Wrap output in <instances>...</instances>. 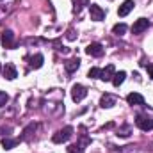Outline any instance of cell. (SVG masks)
<instances>
[{
  "label": "cell",
  "mask_w": 153,
  "mask_h": 153,
  "mask_svg": "<svg viewBox=\"0 0 153 153\" xmlns=\"http://www.w3.org/2000/svg\"><path fill=\"white\" fill-rule=\"evenodd\" d=\"M71 135H73V128H71V126H64V128H61L59 132H55V134H53L52 141H53L55 144H62V143L70 141V137H71Z\"/></svg>",
  "instance_id": "6da1fadb"
},
{
  "label": "cell",
  "mask_w": 153,
  "mask_h": 153,
  "mask_svg": "<svg viewBox=\"0 0 153 153\" xmlns=\"http://www.w3.org/2000/svg\"><path fill=\"white\" fill-rule=\"evenodd\" d=\"M87 96V89L82 85V84H75L73 87H71V98H73V102H82L84 98Z\"/></svg>",
  "instance_id": "7a4b0ae2"
},
{
  "label": "cell",
  "mask_w": 153,
  "mask_h": 153,
  "mask_svg": "<svg viewBox=\"0 0 153 153\" xmlns=\"http://www.w3.org/2000/svg\"><path fill=\"white\" fill-rule=\"evenodd\" d=\"M135 125H137L141 130H144V132L153 130V119H152V117H148V116L139 114L137 117H135Z\"/></svg>",
  "instance_id": "3957f363"
},
{
  "label": "cell",
  "mask_w": 153,
  "mask_h": 153,
  "mask_svg": "<svg viewBox=\"0 0 153 153\" xmlns=\"http://www.w3.org/2000/svg\"><path fill=\"white\" fill-rule=\"evenodd\" d=\"M89 14H91V20H94V22H102L105 18V11L98 4H91L89 5Z\"/></svg>",
  "instance_id": "277c9868"
},
{
  "label": "cell",
  "mask_w": 153,
  "mask_h": 153,
  "mask_svg": "<svg viewBox=\"0 0 153 153\" xmlns=\"http://www.w3.org/2000/svg\"><path fill=\"white\" fill-rule=\"evenodd\" d=\"M148 27H150V20L139 18V20H135V23L132 25V32H134V34H143L144 30H148Z\"/></svg>",
  "instance_id": "5b68a950"
},
{
  "label": "cell",
  "mask_w": 153,
  "mask_h": 153,
  "mask_svg": "<svg viewBox=\"0 0 153 153\" xmlns=\"http://www.w3.org/2000/svg\"><path fill=\"white\" fill-rule=\"evenodd\" d=\"M85 53H87V55H93V57H102V55H103V46H102V43H91V45H87Z\"/></svg>",
  "instance_id": "8992f818"
},
{
  "label": "cell",
  "mask_w": 153,
  "mask_h": 153,
  "mask_svg": "<svg viewBox=\"0 0 153 153\" xmlns=\"http://www.w3.org/2000/svg\"><path fill=\"white\" fill-rule=\"evenodd\" d=\"M2 46L4 48H13L14 46V32L13 30H4L2 32Z\"/></svg>",
  "instance_id": "52a82bcc"
},
{
  "label": "cell",
  "mask_w": 153,
  "mask_h": 153,
  "mask_svg": "<svg viewBox=\"0 0 153 153\" xmlns=\"http://www.w3.org/2000/svg\"><path fill=\"white\" fill-rule=\"evenodd\" d=\"M2 73H4V76H5L7 80H14V78L18 76V71H16V66H14L13 62H7V64L4 66Z\"/></svg>",
  "instance_id": "ba28073f"
},
{
  "label": "cell",
  "mask_w": 153,
  "mask_h": 153,
  "mask_svg": "<svg viewBox=\"0 0 153 153\" xmlns=\"http://www.w3.org/2000/svg\"><path fill=\"white\" fill-rule=\"evenodd\" d=\"M114 105H116V96H112V94L105 93V94L100 98V107H102V109H111V107H114Z\"/></svg>",
  "instance_id": "9c48e42d"
},
{
  "label": "cell",
  "mask_w": 153,
  "mask_h": 153,
  "mask_svg": "<svg viewBox=\"0 0 153 153\" xmlns=\"http://www.w3.org/2000/svg\"><path fill=\"white\" fill-rule=\"evenodd\" d=\"M114 73H116L114 64H109V66H105V68L102 70V73H100V78H102L103 82H109V80H112Z\"/></svg>",
  "instance_id": "30bf717a"
},
{
  "label": "cell",
  "mask_w": 153,
  "mask_h": 153,
  "mask_svg": "<svg viewBox=\"0 0 153 153\" xmlns=\"http://www.w3.org/2000/svg\"><path fill=\"white\" fill-rule=\"evenodd\" d=\"M134 5H135V4H134V0H125V2L119 5V9H117V14H119L121 18H123V16H126V14H128V13L134 9Z\"/></svg>",
  "instance_id": "8fae6325"
},
{
  "label": "cell",
  "mask_w": 153,
  "mask_h": 153,
  "mask_svg": "<svg viewBox=\"0 0 153 153\" xmlns=\"http://www.w3.org/2000/svg\"><path fill=\"white\" fill-rule=\"evenodd\" d=\"M126 102H128L130 105H144V98H143L139 93H130V94L126 96Z\"/></svg>",
  "instance_id": "7c38bea8"
},
{
  "label": "cell",
  "mask_w": 153,
  "mask_h": 153,
  "mask_svg": "<svg viewBox=\"0 0 153 153\" xmlns=\"http://www.w3.org/2000/svg\"><path fill=\"white\" fill-rule=\"evenodd\" d=\"M64 68H66L68 73H75L76 70L80 68V59H70V61H66L64 62Z\"/></svg>",
  "instance_id": "4fadbf2b"
},
{
  "label": "cell",
  "mask_w": 153,
  "mask_h": 153,
  "mask_svg": "<svg viewBox=\"0 0 153 153\" xmlns=\"http://www.w3.org/2000/svg\"><path fill=\"white\" fill-rule=\"evenodd\" d=\"M43 61H45V57H43L41 53H36V55H32V57H30V68H34V70H39V68L43 66Z\"/></svg>",
  "instance_id": "5bb4252c"
},
{
  "label": "cell",
  "mask_w": 153,
  "mask_h": 153,
  "mask_svg": "<svg viewBox=\"0 0 153 153\" xmlns=\"http://www.w3.org/2000/svg\"><path fill=\"white\" fill-rule=\"evenodd\" d=\"M125 78H126V73H125V71H116L114 76H112V84H114L116 87H119V85L125 82Z\"/></svg>",
  "instance_id": "9a60e30c"
},
{
  "label": "cell",
  "mask_w": 153,
  "mask_h": 153,
  "mask_svg": "<svg viewBox=\"0 0 153 153\" xmlns=\"http://www.w3.org/2000/svg\"><path fill=\"white\" fill-rule=\"evenodd\" d=\"M32 132H36V123H30L25 130H23V135H22V139L23 141H30V137H32Z\"/></svg>",
  "instance_id": "2e32d148"
},
{
  "label": "cell",
  "mask_w": 153,
  "mask_h": 153,
  "mask_svg": "<svg viewBox=\"0 0 153 153\" xmlns=\"http://www.w3.org/2000/svg\"><path fill=\"white\" fill-rule=\"evenodd\" d=\"M85 5H89V0H73V13H80Z\"/></svg>",
  "instance_id": "e0dca14e"
},
{
  "label": "cell",
  "mask_w": 153,
  "mask_h": 153,
  "mask_svg": "<svg viewBox=\"0 0 153 153\" xmlns=\"http://www.w3.org/2000/svg\"><path fill=\"white\" fill-rule=\"evenodd\" d=\"M16 144H18L16 139H9V137H4V139H2V146H4L5 150H13Z\"/></svg>",
  "instance_id": "ac0fdd59"
},
{
  "label": "cell",
  "mask_w": 153,
  "mask_h": 153,
  "mask_svg": "<svg viewBox=\"0 0 153 153\" xmlns=\"http://www.w3.org/2000/svg\"><path fill=\"white\" fill-rule=\"evenodd\" d=\"M112 32H114L116 36H123L126 32V25L125 23H116L114 27H112Z\"/></svg>",
  "instance_id": "d6986e66"
},
{
  "label": "cell",
  "mask_w": 153,
  "mask_h": 153,
  "mask_svg": "<svg viewBox=\"0 0 153 153\" xmlns=\"http://www.w3.org/2000/svg\"><path fill=\"white\" fill-rule=\"evenodd\" d=\"M68 153H84V146L82 144H70L68 146Z\"/></svg>",
  "instance_id": "ffe728a7"
},
{
  "label": "cell",
  "mask_w": 153,
  "mask_h": 153,
  "mask_svg": "<svg viewBox=\"0 0 153 153\" xmlns=\"http://www.w3.org/2000/svg\"><path fill=\"white\" fill-rule=\"evenodd\" d=\"M100 73H102L100 68H91V70L87 71V76H89V78H100Z\"/></svg>",
  "instance_id": "44dd1931"
},
{
  "label": "cell",
  "mask_w": 153,
  "mask_h": 153,
  "mask_svg": "<svg viewBox=\"0 0 153 153\" xmlns=\"http://www.w3.org/2000/svg\"><path fill=\"white\" fill-rule=\"evenodd\" d=\"M117 135H121V137H128V135H130V126L125 125L121 130H117Z\"/></svg>",
  "instance_id": "7402d4cb"
},
{
  "label": "cell",
  "mask_w": 153,
  "mask_h": 153,
  "mask_svg": "<svg viewBox=\"0 0 153 153\" xmlns=\"http://www.w3.org/2000/svg\"><path fill=\"white\" fill-rule=\"evenodd\" d=\"M7 102H9V96H7V93L0 91V107H4V105H5Z\"/></svg>",
  "instance_id": "603a6c76"
},
{
  "label": "cell",
  "mask_w": 153,
  "mask_h": 153,
  "mask_svg": "<svg viewBox=\"0 0 153 153\" xmlns=\"http://www.w3.org/2000/svg\"><path fill=\"white\" fill-rule=\"evenodd\" d=\"M66 38L70 39V41H73V39L76 38V36H75V30H73V29H70V30L66 32Z\"/></svg>",
  "instance_id": "cb8c5ba5"
},
{
  "label": "cell",
  "mask_w": 153,
  "mask_h": 153,
  "mask_svg": "<svg viewBox=\"0 0 153 153\" xmlns=\"http://www.w3.org/2000/svg\"><path fill=\"white\" fill-rule=\"evenodd\" d=\"M146 68H148V75H150V78H153V64H148Z\"/></svg>",
  "instance_id": "d4e9b609"
}]
</instances>
